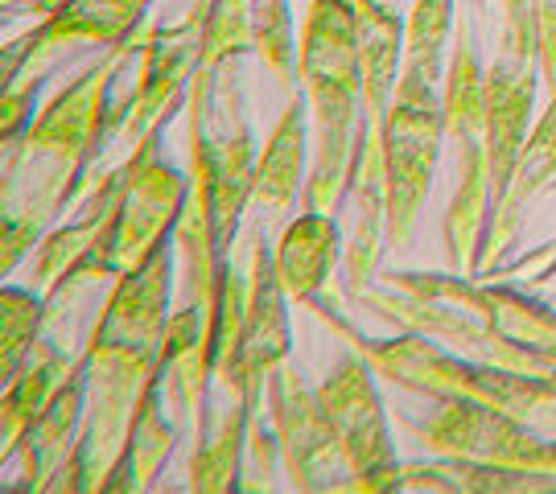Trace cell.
I'll return each mask as SVG.
<instances>
[{
	"label": "cell",
	"instance_id": "28",
	"mask_svg": "<svg viewBox=\"0 0 556 494\" xmlns=\"http://www.w3.org/2000/svg\"><path fill=\"white\" fill-rule=\"evenodd\" d=\"M553 190H556V181H553Z\"/></svg>",
	"mask_w": 556,
	"mask_h": 494
},
{
	"label": "cell",
	"instance_id": "7",
	"mask_svg": "<svg viewBox=\"0 0 556 494\" xmlns=\"http://www.w3.org/2000/svg\"><path fill=\"white\" fill-rule=\"evenodd\" d=\"M383 284L408 296H429L438 305L462 309L466 317H475L478 326L495 330L498 338L556 358V314L548 305L519 293V284L491 277L470 280L466 273H400V268L383 273Z\"/></svg>",
	"mask_w": 556,
	"mask_h": 494
},
{
	"label": "cell",
	"instance_id": "25",
	"mask_svg": "<svg viewBox=\"0 0 556 494\" xmlns=\"http://www.w3.org/2000/svg\"><path fill=\"white\" fill-rule=\"evenodd\" d=\"M62 4H66V0H4L9 13H13V9H25V13H34V17H41V21L54 17Z\"/></svg>",
	"mask_w": 556,
	"mask_h": 494
},
{
	"label": "cell",
	"instance_id": "19",
	"mask_svg": "<svg viewBox=\"0 0 556 494\" xmlns=\"http://www.w3.org/2000/svg\"><path fill=\"white\" fill-rule=\"evenodd\" d=\"M161 392H165V371L149 379V388L140 395L137 416H132V433H128V449L119 457V470L112 474L103 494H137L149 491L153 478L165 470V461L178 445V420L165 416L161 408Z\"/></svg>",
	"mask_w": 556,
	"mask_h": 494
},
{
	"label": "cell",
	"instance_id": "11",
	"mask_svg": "<svg viewBox=\"0 0 556 494\" xmlns=\"http://www.w3.org/2000/svg\"><path fill=\"white\" fill-rule=\"evenodd\" d=\"M376 379V367L351 346L330 367V376L318 383L321 413H326V425L334 433L338 454L346 461V474H371L379 466L396 461L392 429H388V413H383Z\"/></svg>",
	"mask_w": 556,
	"mask_h": 494
},
{
	"label": "cell",
	"instance_id": "16",
	"mask_svg": "<svg viewBox=\"0 0 556 494\" xmlns=\"http://www.w3.org/2000/svg\"><path fill=\"white\" fill-rule=\"evenodd\" d=\"M400 491L425 494H548L556 478L507 470L475 457H438L433 461H400Z\"/></svg>",
	"mask_w": 556,
	"mask_h": 494
},
{
	"label": "cell",
	"instance_id": "23",
	"mask_svg": "<svg viewBox=\"0 0 556 494\" xmlns=\"http://www.w3.org/2000/svg\"><path fill=\"white\" fill-rule=\"evenodd\" d=\"M41 83H9L4 91H0V137L4 144L9 140H17L29 124H34V96H38Z\"/></svg>",
	"mask_w": 556,
	"mask_h": 494
},
{
	"label": "cell",
	"instance_id": "4",
	"mask_svg": "<svg viewBox=\"0 0 556 494\" xmlns=\"http://www.w3.org/2000/svg\"><path fill=\"white\" fill-rule=\"evenodd\" d=\"M314 309L346 346H355L358 355L376 367L379 379L417 395H429L438 404L441 400H470V404H486V408L516 416V420H532L540 408L556 404L553 379L507 371L495 363H478V358H466L457 351H445V346H438V338L417 334V330H400L396 338H367L358 334L351 321H342L334 305H314Z\"/></svg>",
	"mask_w": 556,
	"mask_h": 494
},
{
	"label": "cell",
	"instance_id": "12",
	"mask_svg": "<svg viewBox=\"0 0 556 494\" xmlns=\"http://www.w3.org/2000/svg\"><path fill=\"white\" fill-rule=\"evenodd\" d=\"M342 256H346V248H342L338 218L321 215V211H305L280 227L277 243H273V273H277L289 301L334 305L338 309L334 268L342 264Z\"/></svg>",
	"mask_w": 556,
	"mask_h": 494
},
{
	"label": "cell",
	"instance_id": "3",
	"mask_svg": "<svg viewBox=\"0 0 556 494\" xmlns=\"http://www.w3.org/2000/svg\"><path fill=\"white\" fill-rule=\"evenodd\" d=\"M298 91L309 107L314 165L301 190L305 211L338 215L346 202V178L355 157L363 62H358V17L346 0H309L298 38Z\"/></svg>",
	"mask_w": 556,
	"mask_h": 494
},
{
	"label": "cell",
	"instance_id": "22",
	"mask_svg": "<svg viewBox=\"0 0 556 494\" xmlns=\"http://www.w3.org/2000/svg\"><path fill=\"white\" fill-rule=\"evenodd\" d=\"M256 54V25H252V0H215L202 29V62L219 71L227 62Z\"/></svg>",
	"mask_w": 556,
	"mask_h": 494
},
{
	"label": "cell",
	"instance_id": "9",
	"mask_svg": "<svg viewBox=\"0 0 556 494\" xmlns=\"http://www.w3.org/2000/svg\"><path fill=\"white\" fill-rule=\"evenodd\" d=\"M264 420L277 436V454L285 461V474L298 491H321L330 494L346 474V461L338 454L334 433L321 413L318 388H309L305 379L280 363L268 376L264 388Z\"/></svg>",
	"mask_w": 556,
	"mask_h": 494
},
{
	"label": "cell",
	"instance_id": "14",
	"mask_svg": "<svg viewBox=\"0 0 556 494\" xmlns=\"http://www.w3.org/2000/svg\"><path fill=\"white\" fill-rule=\"evenodd\" d=\"M305 157H309V107H305V96L293 91L256 157L252 206L264 211V227L277 223L293 206V198L305 190V178H309Z\"/></svg>",
	"mask_w": 556,
	"mask_h": 494
},
{
	"label": "cell",
	"instance_id": "15",
	"mask_svg": "<svg viewBox=\"0 0 556 494\" xmlns=\"http://www.w3.org/2000/svg\"><path fill=\"white\" fill-rule=\"evenodd\" d=\"M83 413H87V379H83V358H79V367L66 376V383L46 404L38 425L21 436L17 454H13L21 457V482L13 486V494H46L54 470L71 457L75 441H79Z\"/></svg>",
	"mask_w": 556,
	"mask_h": 494
},
{
	"label": "cell",
	"instance_id": "10",
	"mask_svg": "<svg viewBox=\"0 0 556 494\" xmlns=\"http://www.w3.org/2000/svg\"><path fill=\"white\" fill-rule=\"evenodd\" d=\"M243 243V259H248V314H243V338H239L236 358V388L231 395L248 400L252 413L264 416V388L268 376L280 363H289L293 351V330H289V296L280 289L277 273H273V248L264 239V223H252Z\"/></svg>",
	"mask_w": 556,
	"mask_h": 494
},
{
	"label": "cell",
	"instance_id": "8",
	"mask_svg": "<svg viewBox=\"0 0 556 494\" xmlns=\"http://www.w3.org/2000/svg\"><path fill=\"white\" fill-rule=\"evenodd\" d=\"M153 0H66L54 17L25 29L21 38L4 41L0 75L9 83H41V75L59 62V54L79 46H119L132 38Z\"/></svg>",
	"mask_w": 556,
	"mask_h": 494
},
{
	"label": "cell",
	"instance_id": "5",
	"mask_svg": "<svg viewBox=\"0 0 556 494\" xmlns=\"http://www.w3.org/2000/svg\"><path fill=\"white\" fill-rule=\"evenodd\" d=\"M165 124L153 128L128 157L119 161V194H116V206H112V218L103 223L91 256L83 259L79 268H71L46 293V314L50 317L62 314L83 289L140 268L165 239H174V227H178V215H181V198H186V174H178L169 161L161 157V132H165Z\"/></svg>",
	"mask_w": 556,
	"mask_h": 494
},
{
	"label": "cell",
	"instance_id": "18",
	"mask_svg": "<svg viewBox=\"0 0 556 494\" xmlns=\"http://www.w3.org/2000/svg\"><path fill=\"white\" fill-rule=\"evenodd\" d=\"M75 367H79L75 355H66L62 346H50V342H38L34 358L4 383V395H0V454H17L21 436L38 425L46 404L54 400V392L66 383Z\"/></svg>",
	"mask_w": 556,
	"mask_h": 494
},
{
	"label": "cell",
	"instance_id": "13",
	"mask_svg": "<svg viewBox=\"0 0 556 494\" xmlns=\"http://www.w3.org/2000/svg\"><path fill=\"white\" fill-rule=\"evenodd\" d=\"M556 181V96H548V107L536 116L532 132L519 149L516 165H511V178H507V190L495 202L491 211V227H486V239H482V259L478 268H495L503 252L511 248V239L519 236V211Z\"/></svg>",
	"mask_w": 556,
	"mask_h": 494
},
{
	"label": "cell",
	"instance_id": "20",
	"mask_svg": "<svg viewBox=\"0 0 556 494\" xmlns=\"http://www.w3.org/2000/svg\"><path fill=\"white\" fill-rule=\"evenodd\" d=\"M46 321H50L46 296L17 284L0 289V383H9L34 358Z\"/></svg>",
	"mask_w": 556,
	"mask_h": 494
},
{
	"label": "cell",
	"instance_id": "24",
	"mask_svg": "<svg viewBox=\"0 0 556 494\" xmlns=\"http://www.w3.org/2000/svg\"><path fill=\"white\" fill-rule=\"evenodd\" d=\"M536 62L548 96H556V0H536Z\"/></svg>",
	"mask_w": 556,
	"mask_h": 494
},
{
	"label": "cell",
	"instance_id": "26",
	"mask_svg": "<svg viewBox=\"0 0 556 494\" xmlns=\"http://www.w3.org/2000/svg\"><path fill=\"white\" fill-rule=\"evenodd\" d=\"M548 379H553V388H556V371H553V376H548Z\"/></svg>",
	"mask_w": 556,
	"mask_h": 494
},
{
	"label": "cell",
	"instance_id": "27",
	"mask_svg": "<svg viewBox=\"0 0 556 494\" xmlns=\"http://www.w3.org/2000/svg\"><path fill=\"white\" fill-rule=\"evenodd\" d=\"M346 4H355V0H346Z\"/></svg>",
	"mask_w": 556,
	"mask_h": 494
},
{
	"label": "cell",
	"instance_id": "1",
	"mask_svg": "<svg viewBox=\"0 0 556 494\" xmlns=\"http://www.w3.org/2000/svg\"><path fill=\"white\" fill-rule=\"evenodd\" d=\"M174 239H165L140 268L116 277L83 346L87 413L71 457L62 461L46 494H103L128 449L132 416L149 379L161 376V342L169 326L174 289Z\"/></svg>",
	"mask_w": 556,
	"mask_h": 494
},
{
	"label": "cell",
	"instance_id": "6",
	"mask_svg": "<svg viewBox=\"0 0 556 494\" xmlns=\"http://www.w3.org/2000/svg\"><path fill=\"white\" fill-rule=\"evenodd\" d=\"M417 441L438 457H475L507 470L556 478V441H544L528 429V420L495 413L470 400H441L429 420H408Z\"/></svg>",
	"mask_w": 556,
	"mask_h": 494
},
{
	"label": "cell",
	"instance_id": "21",
	"mask_svg": "<svg viewBox=\"0 0 556 494\" xmlns=\"http://www.w3.org/2000/svg\"><path fill=\"white\" fill-rule=\"evenodd\" d=\"M252 25H256V59L277 75L285 96L298 91V41L289 0H252Z\"/></svg>",
	"mask_w": 556,
	"mask_h": 494
},
{
	"label": "cell",
	"instance_id": "17",
	"mask_svg": "<svg viewBox=\"0 0 556 494\" xmlns=\"http://www.w3.org/2000/svg\"><path fill=\"white\" fill-rule=\"evenodd\" d=\"M252 404L231 400L227 408H206L199 433H194V454H190V491L194 494H227L243 491L239 482V461L248 449L252 433Z\"/></svg>",
	"mask_w": 556,
	"mask_h": 494
},
{
	"label": "cell",
	"instance_id": "2",
	"mask_svg": "<svg viewBox=\"0 0 556 494\" xmlns=\"http://www.w3.org/2000/svg\"><path fill=\"white\" fill-rule=\"evenodd\" d=\"M149 21L132 38L108 46L91 59L59 96L41 107L17 140L4 144V181H0V273L13 277L21 259L41 243L54 218L75 206L100 169L108 144V112L119 66L140 54Z\"/></svg>",
	"mask_w": 556,
	"mask_h": 494
}]
</instances>
